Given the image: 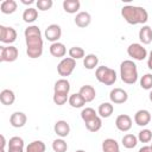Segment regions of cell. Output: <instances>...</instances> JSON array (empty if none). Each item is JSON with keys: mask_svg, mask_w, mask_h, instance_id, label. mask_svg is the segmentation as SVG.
Here are the masks:
<instances>
[{"mask_svg": "<svg viewBox=\"0 0 152 152\" xmlns=\"http://www.w3.org/2000/svg\"><path fill=\"white\" fill-rule=\"evenodd\" d=\"M127 53L135 61H142L147 57V50L139 43H132L127 48Z\"/></svg>", "mask_w": 152, "mask_h": 152, "instance_id": "8992f818", "label": "cell"}, {"mask_svg": "<svg viewBox=\"0 0 152 152\" xmlns=\"http://www.w3.org/2000/svg\"><path fill=\"white\" fill-rule=\"evenodd\" d=\"M114 112V107L110 102H103L97 108V114L100 118H109Z\"/></svg>", "mask_w": 152, "mask_h": 152, "instance_id": "cb8c5ba5", "label": "cell"}, {"mask_svg": "<svg viewBox=\"0 0 152 152\" xmlns=\"http://www.w3.org/2000/svg\"><path fill=\"white\" fill-rule=\"evenodd\" d=\"M0 101L5 106H11L15 101V95L11 89H4L0 93Z\"/></svg>", "mask_w": 152, "mask_h": 152, "instance_id": "44dd1931", "label": "cell"}, {"mask_svg": "<svg viewBox=\"0 0 152 152\" xmlns=\"http://www.w3.org/2000/svg\"><path fill=\"white\" fill-rule=\"evenodd\" d=\"M81 7V2L78 0H64L63 1V10L69 13V14H74L76 13Z\"/></svg>", "mask_w": 152, "mask_h": 152, "instance_id": "603a6c76", "label": "cell"}, {"mask_svg": "<svg viewBox=\"0 0 152 152\" xmlns=\"http://www.w3.org/2000/svg\"><path fill=\"white\" fill-rule=\"evenodd\" d=\"M0 11L4 14H12L17 11V2L14 0H5L0 5Z\"/></svg>", "mask_w": 152, "mask_h": 152, "instance_id": "d4e9b609", "label": "cell"}, {"mask_svg": "<svg viewBox=\"0 0 152 152\" xmlns=\"http://www.w3.org/2000/svg\"><path fill=\"white\" fill-rule=\"evenodd\" d=\"M45 38L49 40V42H52V43H56L58 42V39L61 38L62 36V28L59 25L57 24H51L49 25L46 28H45Z\"/></svg>", "mask_w": 152, "mask_h": 152, "instance_id": "30bf717a", "label": "cell"}, {"mask_svg": "<svg viewBox=\"0 0 152 152\" xmlns=\"http://www.w3.org/2000/svg\"><path fill=\"white\" fill-rule=\"evenodd\" d=\"M7 152H24V140L20 137H12L8 140Z\"/></svg>", "mask_w": 152, "mask_h": 152, "instance_id": "2e32d148", "label": "cell"}, {"mask_svg": "<svg viewBox=\"0 0 152 152\" xmlns=\"http://www.w3.org/2000/svg\"><path fill=\"white\" fill-rule=\"evenodd\" d=\"M21 2H23L24 5H31V4H33L34 1H33V0H21Z\"/></svg>", "mask_w": 152, "mask_h": 152, "instance_id": "60d3db41", "label": "cell"}, {"mask_svg": "<svg viewBox=\"0 0 152 152\" xmlns=\"http://www.w3.org/2000/svg\"><path fill=\"white\" fill-rule=\"evenodd\" d=\"M150 121H151V114L147 109H139L134 114V122L140 127L147 126Z\"/></svg>", "mask_w": 152, "mask_h": 152, "instance_id": "7c38bea8", "label": "cell"}, {"mask_svg": "<svg viewBox=\"0 0 152 152\" xmlns=\"http://www.w3.org/2000/svg\"><path fill=\"white\" fill-rule=\"evenodd\" d=\"M27 121V116L23 112H14L10 118V124L14 128H21L25 126Z\"/></svg>", "mask_w": 152, "mask_h": 152, "instance_id": "4fadbf2b", "label": "cell"}, {"mask_svg": "<svg viewBox=\"0 0 152 152\" xmlns=\"http://www.w3.org/2000/svg\"><path fill=\"white\" fill-rule=\"evenodd\" d=\"M80 95L83 97V100L87 102H91L95 96H96V91H95V88L93 86H89V84H86V86H82L80 88Z\"/></svg>", "mask_w": 152, "mask_h": 152, "instance_id": "9a60e30c", "label": "cell"}, {"mask_svg": "<svg viewBox=\"0 0 152 152\" xmlns=\"http://www.w3.org/2000/svg\"><path fill=\"white\" fill-rule=\"evenodd\" d=\"M26 42V53L30 58H39L43 53V39L40 28L37 25H30L24 31Z\"/></svg>", "mask_w": 152, "mask_h": 152, "instance_id": "6da1fadb", "label": "cell"}, {"mask_svg": "<svg viewBox=\"0 0 152 152\" xmlns=\"http://www.w3.org/2000/svg\"><path fill=\"white\" fill-rule=\"evenodd\" d=\"M138 140L140 142H150L152 140V132L147 128H144L138 134Z\"/></svg>", "mask_w": 152, "mask_h": 152, "instance_id": "8d00e7d4", "label": "cell"}, {"mask_svg": "<svg viewBox=\"0 0 152 152\" xmlns=\"http://www.w3.org/2000/svg\"><path fill=\"white\" fill-rule=\"evenodd\" d=\"M70 91V83L66 78H61L58 81L55 82L53 86V93H64V94H69Z\"/></svg>", "mask_w": 152, "mask_h": 152, "instance_id": "7402d4cb", "label": "cell"}, {"mask_svg": "<svg viewBox=\"0 0 152 152\" xmlns=\"http://www.w3.org/2000/svg\"><path fill=\"white\" fill-rule=\"evenodd\" d=\"M75 152H86V151H84V150H76Z\"/></svg>", "mask_w": 152, "mask_h": 152, "instance_id": "7bdbcfd3", "label": "cell"}, {"mask_svg": "<svg viewBox=\"0 0 152 152\" xmlns=\"http://www.w3.org/2000/svg\"><path fill=\"white\" fill-rule=\"evenodd\" d=\"M109 99H110L112 103L121 104V103H125L128 100V94L122 88H114L109 93Z\"/></svg>", "mask_w": 152, "mask_h": 152, "instance_id": "9c48e42d", "label": "cell"}, {"mask_svg": "<svg viewBox=\"0 0 152 152\" xmlns=\"http://www.w3.org/2000/svg\"><path fill=\"white\" fill-rule=\"evenodd\" d=\"M68 102H69V104H70L72 108H82V107L86 104V101H84L83 97L80 95V93L71 94V95L69 96Z\"/></svg>", "mask_w": 152, "mask_h": 152, "instance_id": "83f0119b", "label": "cell"}, {"mask_svg": "<svg viewBox=\"0 0 152 152\" xmlns=\"http://www.w3.org/2000/svg\"><path fill=\"white\" fill-rule=\"evenodd\" d=\"M121 15L129 25L145 24L148 19V13L144 7L127 5L121 8Z\"/></svg>", "mask_w": 152, "mask_h": 152, "instance_id": "7a4b0ae2", "label": "cell"}, {"mask_svg": "<svg viewBox=\"0 0 152 152\" xmlns=\"http://www.w3.org/2000/svg\"><path fill=\"white\" fill-rule=\"evenodd\" d=\"M52 150H53L55 152H66V150H68V144H66L62 138L55 139V140L52 141Z\"/></svg>", "mask_w": 152, "mask_h": 152, "instance_id": "836d02e7", "label": "cell"}, {"mask_svg": "<svg viewBox=\"0 0 152 152\" xmlns=\"http://www.w3.org/2000/svg\"><path fill=\"white\" fill-rule=\"evenodd\" d=\"M74 21H75V24L78 27L84 28V27H87V26L90 25V23H91V15L88 12H78L76 14Z\"/></svg>", "mask_w": 152, "mask_h": 152, "instance_id": "e0dca14e", "label": "cell"}, {"mask_svg": "<svg viewBox=\"0 0 152 152\" xmlns=\"http://www.w3.org/2000/svg\"><path fill=\"white\" fill-rule=\"evenodd\" d=\"M120 77L126 84H134L138 81V69L133 61L126 59L120 64Z\"/></svg>", "mask_w": 152, "mask_h": 152, "instance_id": "3957f363", "label": "cell"}, {"mask_svg": "<svg viewBox=\"0 0 152 152\" xmlns=\"http://www.w3.org/2000/svg\"><path fill=\"white\" fill-rule=\"evenodd\" d=\"M68 95H69V94H64V93H53L52 100H53L55 104H57V106H63V104L69 100V96H68Z\"/></svg>", "mask_w": 152, "mask_h": 152, "instance_id": "d590c367", "label": "cell"}, {"mask_svg": "<svg viewBox=\"0 0 152 152\" xmlns=\"http://www.w3.org/2000/svg\"><path fill=\"white\" fill-rule=\"evenodd\" d=\"M95 116H97V113H96L95 109L91 108V107H86V108H83L82 112H81V118H82V120H83L84 122L91 120V119L95 118Z\"/></svg>", "mask_w": 152, "mask_h": 152, "instance_id": "d6a6232c", "label": "cell"}, {"mask_svg": "<svg viewBox=\"0 0 152 152\" xmlns=\"http://www.w3.org/2000/svg\"><path fill=\"white\" fill-rule=\"evenodd\" d=\"M115 126L121 132H127L132 128V119L127 114H120L115 120Z\"/></svg>", "mask_w": 152, "mask_h": 152, "instance_id": "8fae6325", "label": "cell"}, {"mask_svg": "<svg viewBox=\"0 0 152 152\" xmlns=\"http://www.w3.org/2000/svg\"><path fill=\"white\" fill-rule=\"evenodd\" d=\"M50 53H51L53 57H57V58L64 57L65 53H66L65 45H64L63 43H59V42L52 43V44L50 45Z\"/></svg>", "mask_w": 152, "mask_h": 152, "instance_id": "d6986e66", "label": "cell"}, {"mask_svg": "<svg viewBox=\"0 0 152 152\" xmlns=\"http://www.w3.org/2000/svg\"><path fill=\"white\" fill-rule=\"evenodd\" d=\"M121 142H122L124 147H126V148H134L138 144V137H135L134 134H131V133L125 134L121 139Z\"/></svg>", "mask_w": 152, "mask_h": 152, "instance_id": "f1b7e54d", "label": "cell"}, {"mask_svg": "<svg viewBox=\"0 0 152 152\" xmlns=\"http://www.w3.org/2000/svg\"><path fill=\"white\" fill-rule=\"evenodd\" d=\"M102 152H120V146L115 139L107 138L102 141Z\"/></svg>", "mask_w": 152, "mask_h": 152, "instance_id": "ac0fdd59", "label": "cell"}, {"mask_svg": "<svg viewBox=\"0 0 152 152\" xmlns=\"http://www.w3.org/2000/svg\"><path fill=\"white\" fill-rule=\"evenodd\" d=\"M147 66L150 70H152V50L151 52L148 53V58H147Z\"/></svg>", "mask_w": 152, "mask_h": 152, "instance_id": "f35d334b", "label": "cell"}, {"mask_svg": "<svg viewBox=\"0 0 152 152\" xmlns=\"http://www.w3.org/2000/svg\"><path fill=\"white\" fill-rule=\"evenodd\" d=\"M53 131L58 137L65 138L70 133V126L65 120H58V121H56V124L53 126Z\"/></svg>", "mask_w": 152, "mask_h": 152, "instance_id": "5bb4252c", "label": "cell"}, {"mask_svg": "<svg viewBox=\"0 0 152 152\" xmlns=\"http://www.w3.org/2000/svg\"><path fill=\"white\" fill-rule=\"evenodd\" d=\"M140 87L145 90H152V74H145L140 78Z\"/></svg>", "mask_w": 152, "mask_h": 152, "instance_id": "e575fe53", "label": "cell"}, {"mask_svg": "<svg viewBox=\"0 0 152 152\" xmlns=\"http://www.w3.org/2000/svg\"><path fill=\"white\" fill-rule=\"evenodd\" d=\"M19 56V51L15 46H0V61L1 62H14Z\"/></svg>", "mask_w": 152, "mask_h": 152, "instance_id": "52a82bcc", "label": "cell"}, {"mask_svg": "<svg viewBox=\"0 0 152 152\" xmlns=\"http://www.w3.org/2000/svg\"><path fill=\"white\" fill-rule=\"evenodd\" d=\"M75 66H76V61L72 59V58H70V57H65V58H63L58 63V65H57V72L59 74V76H62L63 78H65V77H68V76H70L72 74Z\"/></svg>", "mask_w": 152, "mask_h": 152, "instance_id": "5b68a950", "label": "cell"}, {"mask_svg": "<svg viewBox=\"0 0 152 152\" xmlns=\"http://www.w3.org/2000/svg\"><path fill=\"white\" fill-rule=\"evenodd\" d=\"M84 125H86V127H87V129H88L89 132L95 133V132H97V131L101 129V127H102V121H101V118L97 115V116L93 118L91 120L84 122Z\"/></svg>", "mask_w": 152, "mask_h": 152, "instance_id": "484cf974", "label": "cell"}, {"mask_svg": "<svg viewBox=\"0 0 152 152\" xmlns=\"http://www.w3.org/2000/svg\"><path fill=\"white\" fill-rule=\"evenodd\" d=\"M97 64H99V58H97V56L94 55V53H89V55H87V56L83 58V65H84V68L88 69V70L95 69V68L97 66Z\"/></svg>", "mask_w": 152, "mask_h": 152, "instance_id": "4316f807", "label": "cell"}, {"mask_svg": "<svg viewBox=\"0 0 152 152\" xmlns=\"http://www.w3.org/2000/svg\"><path fill=\"white\" fill-rule=\"evenodd\" d=\"M148 99H150V101L152 102V90L150 91V94H148Z\"/></svg>", "mask_w": 152, "mask_h": 152, "instance_id": "b9f144b4", "label": "cell"}, {"mask_svg": "<svg viewBox=\"0 0 152 152\" xmlns=\"http://www.w3.org/2000/svg\"><path fill=\"white\" fill-rule=\"evenodd\" d=\"M150 147H151V150H152V142H151V145H150Z\"/></svg>", "mask_w": 152, "mask_h": 152, "instance_id": "ee69618b", "label": "cell"}, {"mask_svg": "<svg viewBox=\"0 0 152 152\" xmlns=\"http://www.w3.org/2000/svg\"><path fill=\"white\" fill-rule=\"evenodd\" d=\"M69 57L72 58V59H81V58H84L86 57V53H84V50L80 46H72L69 49Z\"/></svg>", "mask_w": 152, "mask_h": 152, "instance_id": "1f68e13d", "label": "cell"}, {"mask_svg": "<svg viewBox=\"0 0 152 152\" xmlns=\"http://www.w3.org/2000/svg\"><path fill=\"white\" fill-rule=\"evenodd\" d=\"M46 146L42 140H34L26 146V152H45Z\"/></svg>", "mask_w": 152, "mask_h": 152, "instance_id": "4dcf8cb0", "label": "cell"}, {"mask_svg": "<svg viewBox=\"0 0 152 152\" xmlns=\"http://www.w3.org/2000/svg\"><path fill=\"white\" fill-rule=\"evenodd\" d=\"M138 152H152V150H151V147L150 146H142V147H140L139 148V151Z\"/></svg>", "mask_w": 152, "mask_h": 152, "instance_id": "ab89813d", "label": "cell"}, {"mask_svg": "<svg viewBox=\"0 0 152 152\" xmlns=\"http://www.w3.org/2000/svg\"><path fill=\"white\" fill-rule=\"evenodd\" d=\"M36 5L39 11H48L52 7L53 2H52V0H38L36 2Z\"/></svg>", "mask_w": 152, "mask_h": 152, "instance_id": "74e56055", "label": "cell"}, {"mask_svg": "<svg viewBox=\"0 0 152 152\" xmlns=\"http://www.w3.org/2000/svg\"><path fill=\"white\" fill-rule=\"evenodd\" d=\"M96 80L104 86H113L116 81V72L114 69H110L106 65L97 66L95 70Z\"/></svg>", "mask_w": 152, "mask_h": 152, "instance_id": "277c9868", "label": "cell"}, {"mask_svg": "<svg viewBox=\"0 0 152 152\" xmlns=\"http://www.w3.org/2000/svg\"><path fill=\"white\" fill-rule=\"evenodd\" d=\"M38 18V11L33 7H27L23 13V20L25 23H33Z\"/></svg>", "mask_w": 152, "mask_h": 152, "instance_id": "f546056e", "label": "cell"}, {"mask_svg": "<svg viewBox=\"0 0 152 152\" xmlns=\"http://www.w3.org/2000/svg\"><path fill=\"white\" fill-rule=\"evenodd\" d=\"M139 39L142 44L147 45L152 42V27L144 25L140 30H139Z\"/></svg>", "mask_w": 152, "mask_h": 152, "instance_id": "ffe728a7", "label": "cell"}, {"mask_svg": "<svg viewBox=\"0 0 152 152\" xmlns=\"http://www.w3.org/2000/svg\"><path fill=\"white\" fill-rule=\"evenodd\" d=\"M17 39V31L11 26L0 25V42L5 44H12Z\"/></svg>", "mask_w": 152, "mask_h": 152, "instance_id": "ba28073f", "label": "cell"}]
</instances>
